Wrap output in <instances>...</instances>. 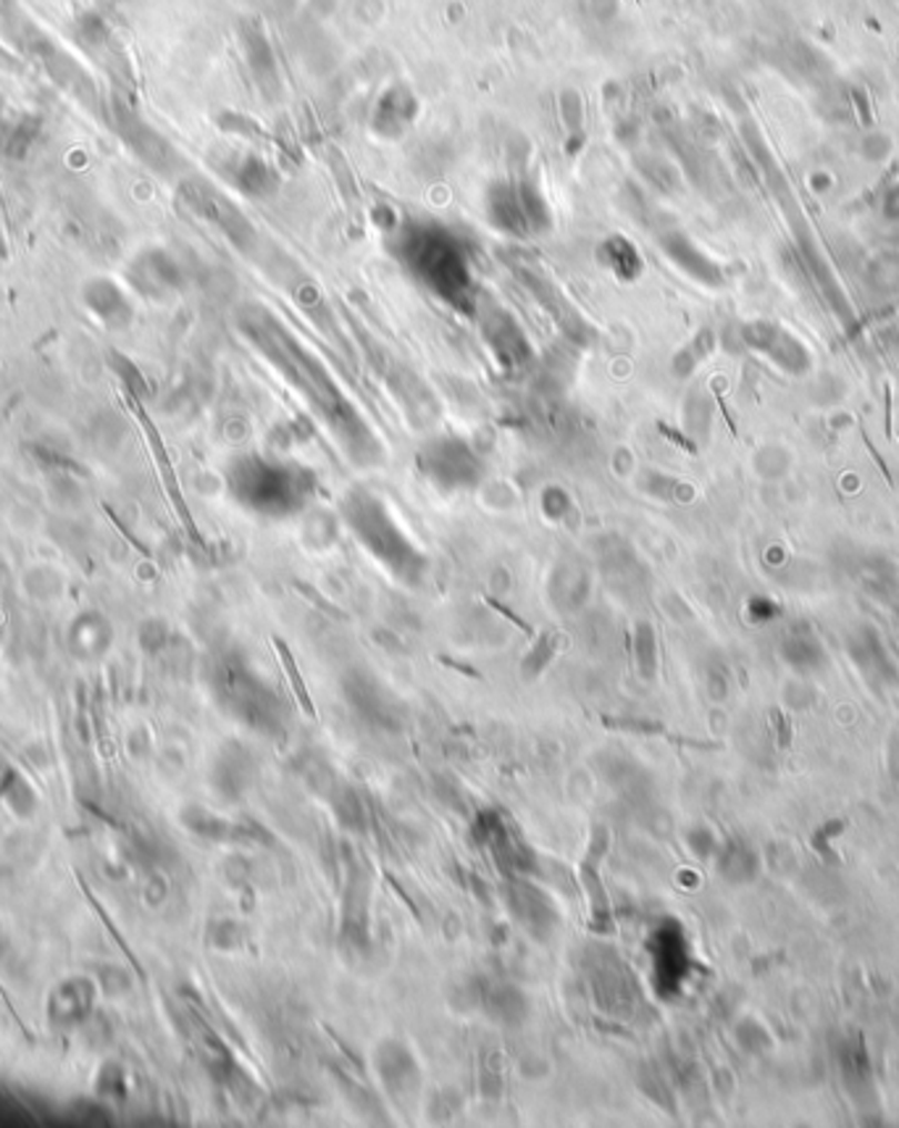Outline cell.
Here are the masks:
<instances>
[{"label": "cell", "instance_id": "8fae6325", "mask_svg": "<svg viewBox=\"0 0 899 1128\" xmlns=\"http://www.w3.org/2000/svg\"><path fill=\"white\" fill-rule=\"evenodd\" d=\"M211 167L219 171V177L240 195L253 200H266L280 190V174L263 155L255 150H238L226 148L211 155Z\"/></svg>", "mask_w": 899, "mask_h": 1128}, {"label": "cell", "instance_id": "7a4b0ae2", "mask_svg": "<svg viewBox=\"0 0 899 1128\" xmlns=\"http://www.w3.org/2000/svg\"><path fill=\"white\" fill-rule=\"evenodd\" d=\"M392 253L413 280L424 284L442 303L461 313H476L479 309L474 255L458 232L440 221H411L392 240Z\"/></svg>", "mask_w": 899, "mask_h": 1128}, {"label": "cell", "instance_id": "5bb4252c", "mask_svg": "<svg viewBox=\"0 0 899 1128\" xmlns=\"http://www.w3.org/2000/svg\"><path fill=\"white\" fill-rule=\"evenodd\" d=\"M80 300L84 311L98 321L103 330L121 332L134 321V303L130 292L113 282L111 276H92L82 284Z\"/></svg>", "mask_w": 899, "mask_h": 1128}, {"label": "cell", "instance_id": "7402d4cb", "mask_svg": "<svg viewBox=\"0 0 899 1128\" xmlns=\"http://www.w3.org/2000/svg\"><path fill=\"white\" fill-rule=\"evenodd\" d=\"M274 647H276V653H280L282 668L287 671V679H290L292 695H295L297 705H300V708H303L305 716L313 718V716H316V708H313V703H311V697H309V689H305V684H303V676H300V671H297V666H295V661H292V653H290L287 645H284L282 639H274Z\"/></svg>", "mask_w": 899, "mask_h": 1128}, {"label": "cell", "instance_id": "d4e9b609", "mask_svg": "<svg viewBox=\"0 0 899 1128\" xmlns=\"http://www.w3.org/2000/svg\"><path fill=\"white\" fill-rule=\"evenodd\" d=\"M0 259H3V240H0Z\"/></svg>", "mask_w": 899, "mask_h": 1128}, {"label": "cell", "instance_id": "52a82bcc", "mask_svg": "<svg viewBox=\"0 0 899 1128\" xmlns=\"http://www.w3.org/2000/svg\"><path fill=\"white\" fill-rule=\"evenodd\" d=\"M418 471L424 480L445 492L474 490L484 480V461L461 437H432L418 450Z\"/></svg>", "mask_w": 899, "mask_h": 1128}, {"label": "cell", "instance_id": "d6986e66", "mask_svg": "<svg viewBox=\"0 0 899 1128\" xmlns=\"http://www.w3.org/2000/svg\"><path fill=\"white\" fill-rule=\"evenodd\" d=\"M513 182H516L521 209H524V216L529 221L532 234H545L553 230V211H549V203L537 180H534L529 171H518L513 177Z\"/></svg>", "mask_w": 899, "mask_h": 1128}, {"label": "cell", "instance_id": "30bf717a", "mask_svg": "<svg viewBox=\"0 0 899 1128\" xmlns=\"http://www.w3.org/2000/svg\"><path fill=\"white\" fill-rule=\"evenodd\" d=\"M366 348L371 366L380 371L382 380L390 384L392 395L403 403V409L411 416L413 424L416 426L432 424V421L437 419L440 409L437 403H434L432 392L426 390V384L416 376V371L405 366L403 361H397L387 348L376 345V342H366Z\"/></svg>", "mask_w": 899, "mask_h": 1128}, {"label": "cell", "instance_id": "cb8c5ba5", "mask_svg": "<svg viewBox=\"0 0 899 1128\" xmlns=\"http://www.w3.org/2000/svg\"><path fill=\"white\" fill-rule=\"evenodd\" d=\"M589 11L597 21H610L618 13V0H589Z\"/></svg>", "mask_w": 899, "mask_h": 1128}, {"label": "cell", "instance_id": "8992f818", "mask_svg": "<svg viewBox=\"0 0 899 1128\" xmlns=\"http://www.w3.org/2000/svg\"><path fill=\"white\" fill-rule=\"evenodd\" d=\"M342 513H345L347 524L361 534L371 550L387 555L390 563H395V566L411 568V563L416 561L413 558V550L408 540L403 537V532L395 526L390 508L380 495L363 487L353 490L345 497V503H342Z\"/></svg>", "mask_w": 899, "mask_h": 1128}, {"label": "cell", "instance_id": "9a60e30c", "mask_svg": "<svg viewBox=\"0 0 899 1128\" xmlns=\"http://www.w3.org/2000/svg\"><path fill=\"white\" fill-rule=\"evenodd\" d=\"M418 117V98L408 84L395 82L376 98L374 111H371V130L380 138L397 140L408 132L413 121Z\"/></svg>", "mask_w": 899, "mask_h": 1128}, {"label": "cell", "instance_id": "e0dca14e", "mask_svg": "<svg viewBox=\"0 0 899 1128\" xmlns=\"http://www.w3.org/2000/svg\"><path fill=\"white\" fill-rule=\"evenodd\" d=\"M660 248L676 266L687 271L689 276H695L697 282L720 284V271L716 263H713L705 253H699L695 242H691L684 232H663Z\"/></svg>", "mask_w": 899, "mask_h": 1128}, {"label": "cell", "instance_id": "9c48e42d", "mask_svg": "<svg viewBox=\"0 0 899 1128\" xmlns=\"http://www.w3.org/2000/svg\"><path fill=\"white\" fill-rule=\"evenodd\" d=\"M124 282L142 300L166 303V300L176 298L184 290L188 274H184V266L171 250L150 245L138 250L132 255V261L127 263Z\"/></svg>", "mask_w": 899, "mask_h": 1128}, {"label": "cell", "instance_id": "ba28073f", "mask_svg": "<svg viewBox=\"0 0 899 1128\" xmlns=\"http://www.w3.org/2000/svg\"><path fill=\"white\" fill-rule=\"evenodd\" d=\"M476 316H479L482 338L489 353L495 355L499 371L508 376H524L534 363V348L518 319L497 303L479 305Z\"/></svg>", "mask_w": 899, "mask_h": 1128}, {"label": "cell", "instance_id": "5b68a950", "mask_svg": "<svg viewBox=\"0 0 899 1128\" xmlns=\"http://www.w3.org/2000/svg\"><path fill=\"white\" fill-rule=\"evenodd\" d=\"M109 121L113 132L119 134V140L130 148V153L138 159L142 167H148L153 174L159 177H180L184 167L182 153L174 148L166 134L155 130L150 121H145L134 111V105L127 100V95H113L109 105Z\"/></svg>", "mask_w": 899, "mask_h": 1128}, {"label": "cell", "instance_id": "603a6c76", "mask_svg": "<svg viewBox=\"0 0 899 1128\" xmlns=\"http://www.w3.org/2000/svg\"><path fill=\"white\" fill-rule=\"evenodd\" d=\"M560 117L566 121V130L570 138L582 134L584 127V100L576 90H563L560 92Z\"/></svg>", "mask_w": 899, "mask_h": 1128}, {"label": "cell", "instance_id": "ac0fdd59", "mask_svg": "<svg viewBox=\"0 0 899 1128\" xmlns=\"http://www.w3.org/2000/svg\"><path fill=\"white\" fill-rule=\"evenodd\" d=\"M597 261L620 282H634L642 274V255L632 240L624 234H610L599 242Z\"/></svg>", "mask_w": 899, "mask_h": 1128}, {"label": "cell", "instance_id": "7c38bea8", "mask_svg": "<svg viewBox=\"0 0 899 1128\" xmlns=\"http://www.w3.org/2000/svg\"><path fill=\"white\" fill-rule=\"evenodd\" d=\"M511 269L516 271L521 284L532 292V298L537 300L542 309H545L547 316L560 326V332L566 334L568 340L579 342V345L592 340V326L582 319V313L568 303V298L563 295V292L558 290V284L549 280L545 271H539L537 266H534V263H521V261L511 263Z\"/></svg>", "mask_w": 899, "mask_h": 1128}, {"label": "cell", "instance_id": "277c9868", "mask_svg": "<svg viewBox=\"0 0 899 1128\" xmlns=\"http://www.w3.org/2000/svg\"><path fill=\"white\" fill-rule=\"evenodd\" d=\"M176 200H180V205L190 216H195L203 224H209L211 230H216L234 250H240L245 255H253L259 250L261 238L253 221L213 182L203 180V177H182L180 184H176Z\"/></svg>", "mask_w": 899, "mask_h": 1128}, {"label": "cell", "instance_id": "3957f363", "mask_svg": "<svg viewBox=\"0 0 899 1128\" xmlns=\"http://www.w3.org/2000/svg\"><path fill=\"white\" fill-rule=\"evenodd\" d=\"M226 487L250 511L263 516H290L305 508L316 492V476L300 463L245 453L226 466Z\"/></svg>", "mask_w": 899, "mask_h": 1128}, {"label": "cell", "instance_id": "ffe728a7", "mask_svg": "<svg viewBox=\"0 0 899 1128\" xmlns=\"http://www.w3.org/2000/svg\"><path fill=\"white\" fill-rule=\"evenodd\" d=\"M74 38H77V42H80V46L84 50H88L92 59H100V56H103L105 50H109L111 46H117L109 19H105L103 13H98V11H84L82 17L77 19Z\"/></svg>", "mask_w": 899, "mask_h": 1128}, {"label": "cell", "instance_id": "44dd1931", "mask_svg": "<svg viewBox=\"0 0 899 1128\" xmlns=\"http://www.w3.org/2000/svg\"><path fill=\"white\" fill-rule=\"evenodd\" d=\"M40 138V119L24 117L13 124V130L6 138V155L11 159H24L27 150L34 145V140Z\"/></svg>", "mask_w": 899, "mask_h": 1128}, {"label": "cell", "instance_id": "6da1fadb", "mask_svg": "<svg viewBox=\"0 0 899 1128\" xmlns=\"http://www.w3.org/2000/svg\"><path fill=\"white\" fill-rule=\"evenodd\" d=\"M234 326L309 403V409L340 442L350 461L358 466H376L384 461L382 442L376 440L374 430L355 409L353 400L342 392L324 361L266 303H255V300L242 303L234 311Z\"/></svg>", "mask_w": 899, "mask_h": 1128}, {"label": "cell", "instance_id": "2e32d148", "mask_svg": "<svg viewBox=\"0 0 899 1128\" xmlns=\"http://www.w3.org/2000/svg\"><path fill=\"white\" fill-rule=\"evenodd\" d=\"M484 211H487L489 224L497 232L516 240L532 238L529 221H526L524 209H521V198L513 180H495L489 184L487 195H484Z\"/></svg>", "mask_w": 899, "mask_h": 1128}, {"label": "cell", "instance_id": "4fadbf2b", "mask_svg": "<svg viewBox=\"0 0 899 1128\" xmlns=\"http://www.w3.org/2000/svg\"><path fill=\"white\" fill-rule=\"evenodd\" d=\"M238 38H240L242 59H245V63H248V71H250V77H253L255 88H259V92L269 100V103L280 100L282 90H284V80H282L280 63H276V53H274V46H271L269 34L263 32V27L259 24V21L245 19V21H240Z\"/></svg>", "mask_w": 899, "mask_h": 1128}]
</instances>
